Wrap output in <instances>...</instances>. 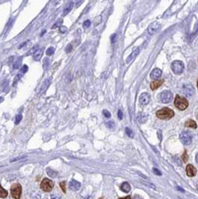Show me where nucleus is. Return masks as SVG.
Masks as SVG:
<instances>
[{"mask_svg": "<svg viewBox=\"0 0 198 199\" xmlns=\"http://www.w3.org/2000/svg\"><path fill=\"white\" fill-rule=\"evenodd\" d=\"M66 30H67V28H66V27H64V26H61V27H60V31H61L62 33H64Z\"/></svg>", "mask_w": 198, "mask_h": 199, "instance_id": "nucleus-31", "label": "nucleus"}, {"mask_svg": "<svg viewBox=\"0 0 198 199\" xmlns=\"http://www.w3.org/2000/svg\"><path fill=\"white\" fill-rule=\"evenodd\" d=\"M197 189H198V186H197Z\"/></svg>", "mask_w": 198, "mask_h": 199, "instance_id": "nucleus-43", "label": "nucleus"}, {"mask_svg": "<svg viewBox=\"0 0 198 199\" xmlns=\"http://www.w3.org/2000/svg\"><path fill=\"white\" fill-rule=\"evenodd\" d=\"M65 51H66V52H70L72 51V45L69 44L67 47H66V50H65Z\"/></svg>", "mask_w": 198, "mask_h": 199, "instance_id": "nucleus-34", "label": "nucleus"}, {"mask_svg": "<svg viewBox=\"0 0 198 199\" xmlns=\"http://www.w3.org/2000/svg\"><path fill=\"white\" fill-rule=\"evenodd\" d=\"M60 186H61L62 190L65 193V183H64V182H62V183H60Z\"/></svg>", "mask_w": 198, "mask_h": 199, "instance_id": "nucleus-33", "label": "nucleus"}, {"mask_svg": "<svg viewBox=\"0 0 198 199\" xmlns=\"http://www.w3.org/2000/svg\"><path fill=\"white\" fill-rule=\"evenodd\" d=\"M126 133L128 134V136L130 137V138H133V136H134L133 132H132V130L129 129V127H126Z\"/></svg>", "mask_w": 198, "mask_h": 199, "instance_id": "nucleus-24", "label": "nucleus"}, {"mask_svg": "<svg viewBox=\"0 0 198 199\" xmlns=\"http://www.w3.org/2000/svg\"><path fill=\"white\" fill-rule=\"evenodd\" d=\"M116 38V34H114L113 36H112V38H111V41H112V42H115Z\"/></svg>", "mask_w": 198, "mask_h": 199, "instance_id": "nucleus-39", "label": "nucleus"}, {"mask_svg": "<svg viewBox=\"0 0 198 199\" xmlns=\"http://www.w3.org/2000/svg\"><path fill=\"white\" fill-rule=\"evenodd\" d=\"M106 125L107 127H109V129H111V130H113L114 127H115V124H114L113 121H108V122H106Z\"/></svg>", "mask_w": 198, "mask_h": 199, "instance_id": "nucleus-25", "label": "nucleus"}, {"mask_svg": "<svg viewBox=\"0 0 198 199\" xmlns=\"http://www.w3.org/2000/svg\"><path fill=\"white\" fill-rule=\"evenodd\" d=\"M189 103L185 97L181 96H176L175 100H174V106L177 108L179 110H185L187 108Z\"/></svg>", "mask_w": 198, "mask_h": 199, "instance_id": "nucleus-2", "label": "nucleus"}, {"mask_svg": "<svg viewBox=\"0 0 198 199\" xmlns=\"http://www.w3.org/2000/svg\"><path fill=\"white\" fill-rule=\"evenodd\" d=\"M153 172L155 173L157 175H161V173L160 172V171H159L158 169H156V168H154V169H153Z\"/></svg>", "mask_w": 198, "mask_h": 199, "instance_id": "nucleus-35", "label": "nucleus"}, {"mask_svg": "<svg viewBox=\"0 0 198 199\" xmlns=\"http://www.w3.org/2000/svg\"><path fill=\"white\" fill-rule=\"evenodd\" d=\"M53 186H54V183L48 178L43 179L41 183H40V188L44 192H50L51 190H53Z\"/></svg>", "mask_w": 198, "mask_h": 199, "instance_id": "nucleus-6", "label": "nucleus"}, {"mask_svg": "<svg viewBox=\"0 0 198 199\" xmlns=\"http://www.w3.org/2000/svg\"><path fill=\"white\" fill-rule=\"evenodd\" d=\"M159 97L161 102L164 104H167V103H170L172 100V94L170 91H163L160 94Z\"/></svg>", "mask_w": 198, "mask_h": 199, "instance_id": "nucleus-7", "label": "nucleus"}, {"mask_svg": "<svg viewBox=\"0 0 198 199\" xmlns=\"http://www.w3.org/2000/svg\"><path fill=\"white\" fill-rule=\"evenodd\" d=\"M180 140L185 145H190L193 140V135L189 131H183L180 135Z\"/></svg>", "mask_w": 198, "mask_h": 199, "instance_id": "nucleus-5", "label": "nucleus"}, {"mask_svg": "<svg viewBox=\"0 0 198 199\" xmlns=\"http://www.w3.org/2000/svg\"><path fill=\"white\" fill-rule=\"evenodd\" d=\"M185 127H193V129H196L197 125H196V123L194 121V120L189 119V120H187V121L185 122Z\"/></svg>", "mask_w": 198, "mask_h": 199, "instance_id": "nucleus-20", "label": "nucleus"}, {"mask_svg": "<svg viewBox=\"0 0 198 199\" xmlns=\"http://www.w3.org/2000/svg\"><path fill=\"white\" fill-rule=\"evenodd\" d=\"M163 84V80H155L150 83V88L152 90H155V89H158L161 84Z\"/></svg>", "mask_w": 198, "mask_h": 199, "instance_id": "nucleus-16", "label": "nucleus"}, {"mask_svg": "<svg viewBox=\"0 0 198 199\" xmlns=\"http://www.w3.org/2000/svg\"><path fill=\"white\" fill-rule=\"evenodd\" d=\"M197 87H198V80H197Z\"/></svg>", "mask_w": 198, "mask_h": 199, "instance_id": "nucleus-42", "label": "nucleus"}, {"mask_svg": "<svg viewBox=\"0 0 198 199\" xmlns=\"http://www.w3.org/2000/svg\"><path fill=\"white\" fill-rule=\"evenodd\" d=\"M7 196V191L5 190L1 186H0V197L1 198H6Z\"/></svg>", "mask_w": 198, "mask_h": 199, "instance_id": "nucleus-21", "label": "nucleus"}, {"mask_svg": "<svg viewBox=\"0 0 198 199\" xmlns=\"http://www.w3.org/2000/svg\"><path fill=\"white\" fill-rule=\"evenodd\" d=\"M182 90H183V92H185V96H192L194 93V89L193 87V85L190 84H186L183 85Z\"/></svg>", "mask_w": 198, "mask_h": 199, "instance_id": "nucleus-10", "label": "nucleus"}, {"mask_svg": "<svg viewBox=\"0 0 198 199\" xmlns=\"http://www.w3.org/2000/svg\"><path fill=\"white\" fill-rule=\"evenodd\" d=\"M119 199H131L130 196H126V197H122V198H119Z\"/></svg>", "mask_w": 198, "mask_h": 199, "instance_id": "nucleus-40", "label": "nucleus"}, {"mask_svg": "<svg viewBox=\"0 0 198 199\" xmlns=\"http://www.w3.org/2000/svg\"><path fill=\"white\" fill-rule=\"evenodd\" d=\"M117 114H119V116H117V117H119V119H122V118H123L122 111H121V110H119V113H117Z\"/></svg>", "mask_w": 198, "mask_h": 199, "instance_id": "nucleus-37", "label": "nucleus"}, {"mask_svg": "<svg viewBox=\"0 0 198 199\" xmlns=\"http://www.w3.org/2000/svg\"><path fill=\"white\" fill-rule=\"evenodd\" d=\"M120 188H121V190L123 191V192H125V193H128V192L130 191V186H129V183H127V182H125V183H123L122 184H121V186H120Z\"/></svg>", "mask_w": 198, "mask_h": 199, "instance_id": "nucleus-18", "label": "nucleus"}, {"mask_svg": "<svg viewBox=\"0 0 198 199\" xmlns=\"http://www.w3.org/2000/svg\"><path fill=\"white\" fill-rule=\"evenodd\" d=\"M182 161H185V162L188 161V155H187V152H183V154H182Z\"/></svg>", "mask_w": 198, "mask_h": 199, "instance_id": "nucleus-26", "label": "nucleus"}, {"mask_svg": "<svg viewBox=\"0 0 198 199\" xmlns=\"http://www.w3.org/2000/svg\"><path fill=\"white\" fill-rule=\"evenodd\" d=\"M50 199H61V198L59 197V196H57V195H51L50 197Z\"/></svg>", "mask_w": 198, "mask_h": 199, "instance_id": "nucleus-38", "label": "nucleus"}, {"mask_svg": "<svg viewBox=\"0 0 198 199\" xmlns=\"http://www.w3.org/2000/svg\"><path fill=\"white\" fill-rule=\"evenodd\" d=\"M172 70L175 74H181L185 70V64L181 61H174L172 63Z\"/></svg>", "mask_w": 198, "mask_h": 199, "instance_id": "nucleus-3", "label": "nucleus"}, {"mask_svg": "<svg viewBox=\"0 0 198 199\" xmlns=\"http://www.w3.org/2000/svg\"><path fill=\"white\" fill-rule=\"evenodd\" d=\"M22 188L19 183H15L11 186V195L14 199H20Z\"/></svg>", "mask_w": 198, "mask_h": 199, "instance_id": "nucleus-4", "label": "nucleus"}, {"mask_svg": "<svg viewBox=\"0 0 198 199\" xmlns=\"http://www.w3.org/2000/svg\"><path fill=\"white\" fill-rule=\"evenodd\" d=\"M42 53H43V50L42 49H38L33 54V59L36 60V61H39L41 58Z\"/></svg>", "mask_w": 198, "mask_h": 199, "instance_id": "nucleus-17", "label": "nucleus"}, {"mask_svg": "<svg viewBox=\"0 0 198 199\" xmlns=\"http://www.w3.org/2000/svg\"><path fill=\"white\" fill-rule=\"evenodd\" d=\"M20 61H21V59H18V61L16 62V63H15V64H14V66H13V68H14V69H17V68H18Z\"/></svg>", "mask_w": 198, "mask_h": 199, "instance_id": "nucleus-30", "label": "nucleus"}, {"mask_svg": "<svg viewBox=\"0 0 198 199\" xmlns=\"http://www.w3.org/2000/svg\"><path fill=\"white\" fill-rule=\"evenodd\" d=\"M54 51H55V49H54L53 47H50V48H49V49L47 50L46 53H47L48 56H50V55H53V54L54 53Z\"/></svg>", "mask_w": 198, "mask_h": 199, "instance_id": "nucleus-23", "label": "nucleus"}, {"mask_svg": "<svg viewBox=\"0 0 198 199\" xmlns=\"http://www.w3.org/2000/svg\"><path fill=\"white\" fill-rule=\"evenodd\" d=\"M137 119L139 123H145L148 119V115L144 112H139L137 116Z\"/></svg>", "mask_w": 198, "mask_h": 199, "instance_id": "nucleus-13", "label": "nucleus"}, {"mask_svg": "<svg viewBox=\"0 0 198 199\" xmlns=\"http://www.w3.org/2000/svg\"><path fill=\"white\" fill-rule=\"evenodd\" d=\"M47 173H48V174H49L50 177H55V176L57 175L56 172H54V171H53V170L50 169V168L47 169Z\"/></svg>", "mask_w": 198, "mask_h": 199, "instance_id": "nucleus-22", "label": "nucleus"}, {"mask_svg": "<svg viewBox=\"0 0 198 199\" xmlns=\"http://www.w3.org/2000/svg\"><path fill=\"white\" fill-rule=\"evenodd\" d=\"M150 95L148 93H142L141 95V96H139L138 102L141 106H146V105H148L150 103Z\"/></svg>", "mask_w": 198, "mask_h": 199, "instance_id": "nucleus-9", "label": "nucleus"}, {"mask_svg": "<svg viewBox=\"0 0 198 199\" xmlns=\"http://www.w3.org/2000/svg\"><path fill=\"white\" fill-rule=\"evenodd\" d=\"M72 6H73V3H72V2H70L67 6H65L64 9H63V16L67 15V14H68V13L72 10Z\"/></svg>", "mask_w": 198, "mask_h": 199, "instance_id": "nucleus-19", "label": "nucleus"}, {"mask_svg": "<svg viewBox=\"0 0 198 199\" xmlns=\"http://www.w3.org/2000/svg\"><path fill=\"white\" fill-rule=\"evenodd\" d=\"M196 169L194 168V166H193L192 164H188L186 166V174L189 177H193L196 174Z\"/></svg>", "mask_w": 198, "mask_h": 199, "instance_id": "nucleus-11", "label": "nucleus"}, {"mask_svg": "<svg viewBox=\"0 0 198 199\" xmlns=\"http://www.w3.org/2000/svg\"><path fill=\"white\" fill-rule=\"evenodd\" d=\"M160 25L159 22H157V21H155V22H152L148 28V33L150 35L155 34L160 30Z\"/></svg>", "mask_w": 198, "mask_h": 199, "instance_id": "nucleus-8", "label": "nucleus"}, {"mask_svg": "<svg viewBox=\"0 0 198 199\" xmlns=\"http://www.w3.org/2000/svg\"><path fill=\"white\" fill-rule=\"evenodd\" d=\"M69 186H70V188H71L72 190H73V191H77V190H79V188L81 187V183H80L79 182L75 181V180H72V181L70 182V183H69Z\"/></svg>", "mask_w": 198, "mask_h": 199, "instance_id": "nucleus-15", "label": "nucleus"}, {"mask_svg": "<svg viewBox=\"0 0 198 199\" xmlns=\"http://www.w3.org/2000/svg\"><path fill=\"white\" fill-rule=\"evenodd\" d=\"M62 23V19H60V20L58 21V22H56V23H55V24L53 25V28H57L58 26H60V25H61Z\"/></svg>", "mask_w": 198, "mask_h": 199, "instance_id": "nucleus-32", "label": "nucleus"}, {"mask_svg": "<svg viewBox=\"0 0 198 199\" xmlns=\"http://www.w3.org/2000/svg\"><path fill=\"white\" fill-rule=\"evenodd\" d=\"M195 160H196V162L198 163V152H197V154H196V157H195Z\"/></svg>", "mask_w": 198, "mask_h": 199, "instance_id": "nucleus-41", "label": "nucleus"}, {"mask_svg": "<svg viewBox=\"0 0 198 199\" xmlns=\"http://www.w3.org/2000/svg\"><path fill=\"white\" fill-rule=\"evenodd\" d=\"M22 118V116L20 115V114H18V115H17V118H16V121H15V123L16 124H18L20 122V120Z\"/></svg>", "mask_w": 198, "mask_h": 199, "instance_id": "nucleus-27", "label": "nucleus"}, {"mask_svg": "<svg viewBox=\"0 0 198 199\" xmlns=\"http://www.w3.org/2000/svg\"><path fill=\"white\" fill-rule=\"evenodd\" d=\"M90 25H91V21L90 20H86V21H84V28H88Z\"/></svg>", "mask_w": 198, "mask_h": 199, "instance_id": "nucleus-29", "label": "nucleus"}, {"mask_svg": "<svg viewBox=\"0 0 198 199\" xmlns=\"http://www.w3.org/2000/svg\"><path fill=\"white\" fill-rule=\"evenodd\" d=\"M103 114H104V116L106 118H110V117H111V114H110L107 110H104V111H103Z\"/></svg>", "mask_w": 198, "mask_h": 199, "instance_id": "nucleus-28", "label": "nucleus"}, {"mask_svg": "<svg viewBox=\"0 0 198 199\" xmlns=\"http://www.w3.org/2000/svg\"><path fill=\"white\" fill-rule=\"evenodd\" d=\"M138 52H139V49L138 48H136L134 51H133V52H132L128 57V59H127V61H126V62L127 63H130L132 61H133L136 57L138 56Z\"/></svg>", "mask_w": 198, "mask_h": 199, "instance_id": "nucleus-14", "label": "nucleus"}, {"mask_svg": "<svg viewBox=\"0 0 198 199\" xmlns=\"http://www.w3.org/2000/svg\"><path fill=\"white\" fill-rule=\"evenodd\" d=\"M156 116L160 119H170L174 116V112H173V110H172L170 108H164L163 109L158 110L156 112Z\"/></svg>", "mask_w": 198, "mask_h": 199, "instance_id": "nucleus-1", "label": "nucleus"}, {"mask_svg": "<svg viewBox=\"0 0 198 199\" xmlns=\"http://www.w3.org/2000/svg\"><path fill=\"white\" fill-rule=\"evenodd\" d=\"M160 76H161V70L159 69V68L154 69L150 73V78L153 80H157L158 78H160Z\"/></svg>", "mask_w": 198, "mask_h": 199, "instance_id": "nucleus-12", "label": "nucleus"}, {"mask_svg": "<svg viewBox=\"0 0 198 199\" xmlns=\"http://www.w3.org/2000/svg\"><path fill=\"white\" fill-rule=\"evenodd\" d=\"M21 71H22V74H25L27 71H28V66L27 65H24L23 66V68L21 69Z\"/></svg>", "mask_w": 198, "mask_h": 199, "instance_id": "nucleus-36", "label": "nucleus"}]
</instances>
